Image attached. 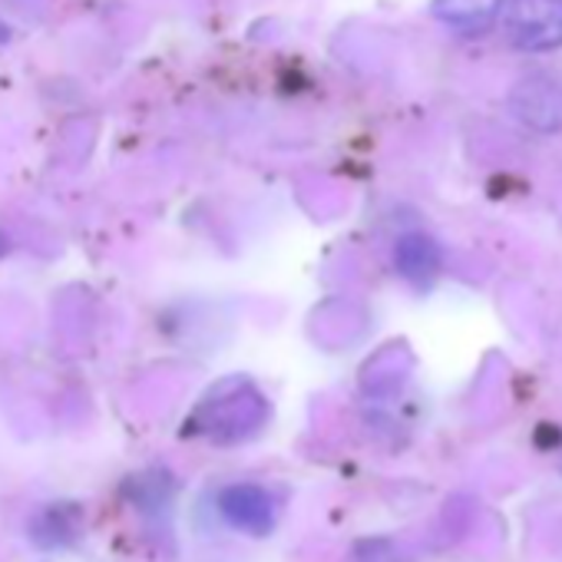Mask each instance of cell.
Here are the masks:
<instances>
[{"label": "cell", "instance_id": "obj_1", "mask_svg": "<svg viewBox=\"0 0 562 562\" xmlns=\"http://www.w3.org/2000/svg\"><path fill=\"white\" fill-rule=\"evenodd\" d=\"M268 417L265 397L241 378L222 381L195 411V430L212 440H241L255 434Z\"/></svg>", "mask_w": 562, "mask_h": 562}, {"label": "cell", "instance_id": "obj_2", "mask_svg": "<svg viewBox=\"0 0 562 562\" xmlns=\"http://www.w3.org/2000/svg\"><path fill=\"white\" fill-rule=\"evenodd\" d=\"M496 18L519 50H552L562 44V0H499Z\"/></svg>", "mask_w": 562, "mask_h": 562}, {"label": "cell", "instance_id": "obj_3", "mask_svg": "<svg viewBox=\"0 0 562 562\" xmlns=\"http://www.w3.org/2000/svg\"><path fill=\"white\" fill-rule=\"evenodd\" d=\"M218 513L225 522L248 536H268L274 529V496L258 483H232L218 493Z\"/></svg>", "mask_w": 562, "mask_h": 562}, {"label": "cell", "instance_id": "obj_4", "mask_svg": "<svg viewBox=\"0 0 562 562\" xmlns=\"http://www.w3.org/2000/svg\"><path fill=\"white\" fill-rule=\"evenodd\" d=\"M394 261H397V271L414 281V285H430L440 271V248L430 235H420V232H411L397 241L394 248Z\"/></svg>", "mask_w": 562, "mask_h": 562}, {"label": "cell", "instance_id": "obj_5", "mask_svg": "<svg viewBox=\"0 0 562 562\" xmlns=\"http://www.w3.org/2000/svg\"><path fill=\"white\" fill-rule=\"evenodd\" d=\"M496 8H499V0H434V14L443 24H453L470 34L490 27L496 18Z\"/></svg>", "mask_w": 562, "mask_h": 562}, {"label": "cell", "instance_id": "obj_6", "mask_svg": "<svg viewBox=\"0 0 562 562\" xmlns=\"http://www.w3.org/2000/svg\"><path fill=\"white\" fill-rule=\"evenodd\" d=\"M80 532V513L70 506V503H54V506H47L37 519H34V526H31V536L41 542V546H64V542H70L74 536Z\"/></svg>", "mask_w": 562, "mask_h": 562}, {"label": "cell", "instance_id": "obj_7", "mask_svg": "<svg viewBox=\"0 0 562 562\" xmlns=\"http://www.w3.org/2000/svg\"><path fill=\"white\" fill-rule=\"evenodd\" d=\"M8 41H11V31H8L4 21H0V44H8Z\"/></svg>", "mask_w": 562, "mask_h": 562}, {"label": "cell", "instance_id": "obj_8", "mask_svg": "<svg viewBox=\"0 0 562 562\" xmlns=\"http://www.w3.org/2000/svg\"><path fill=\"white\" fill-rule=\"evenodd\" d=\"M8 251V245H4V238H0V255H4Z\"/></svg>", "mask_w": 562, "mask_h": 562}]
</instances>
